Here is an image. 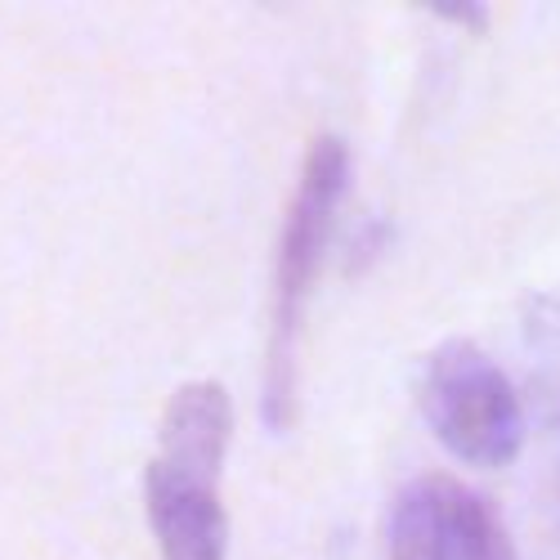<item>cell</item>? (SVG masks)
<instances>
[{
	"mask_svg": "<svg viewBox=\"0 0 560 560\" xmlns=\"http://www.w3.org/2000/svg\"><path fill=\"white\" fill-rule=\"evenodd\" d=\"M350 189V153L337 135L310 144L296 194L278 238L273 265V314H269V359H265V422L283 431L296 408V346L305 328V305L318 283L341 198Z\"/></svg>",
	"mask_w": 560,
	"mask_h": 560,
	"instance_id": "obj_1",
	"label": "cell"
},
{
	"mask_svg": "<svg viewBox=\"0 0 560 560\" xmlns=\"http://www.w3.org/2000/svg\"><path fill=\"white\" fill-rule=\"evenodd\" d=\"M427 427L466 466L498 471L525 448V408L506 372L476 341H444L422 363L417 382Z\"/></svg>",
	"mask_w": 560,
	"mask_h": 560,
	"instance_id": "obj_2",
	"label": "cell"
},
{
	"mask_svg": "<svg viewBox=\"0 0 560 560\" xmlns=\"http://www.w3.org/2000/svg\"><path fill=\"white\" fill-rule=\"evenodd\" d=\"M390 560H516L498 506L453 476L412 480L390 506Z\"/></svg>",
	"mask_w": 560,
	"mask_h": 560,
	"instance_id": "obj_3",
	"label": "cell"
},
{
	"mask_svg": "<svg viewBox=\"0 0 560 560\" xmlns=\"http://www.w3.org/2000/svg\"><path fill=\"white\" fill-rule=\"evenodd\" d=\"M144 511L162 547V560L229 556V516L220 502V480L179 471V466L153 457L144 471Z\"/></svg>",
	"mask_w": 560,
	"mask_h": 560,
	"instance_id": "obj_4",
	"label": "cell"
},
{
	"mask_svg": "<svg viewBox=\"0 0 560 560\" xmlns=\"http://www.w3.org/2000/svg\"><path fill=\"white\" fill-rule=\"evenodd\" d=\"M233 440V399L220 382H189L179 386L162 412L158 427V462L179 471L220 480L224 453Z\"/></svg>",
	"mask_w": 560,
	"mask_h": 560,
	"instance_id": "obj_5",
	"label": "cell"
},
{
	"mask_svg": "<svg viewBox=\"0 0 560 560\" xmlns=\"http://www.w3.org/2000/svg\"><path fill=\"white\" fill-rule=\"evenodd\" d=\"M547 422H551V457H556V493H560V390L551 395V412H547Z\"/></svg>",
	"mask_w": 560,
	"mask_h": 560,
	"instance_id": "obj_6",
	"label": "cell"
},
{
	"mask_svg": "<svg viewBox=\"0 0 560 560\" xmlns=\"http://www.w3.org/2000/svg\"><path fill=\"white\" fill-rule=\"evenodd\" d=\"M435 14H448V19H462V23H485V5H444V0H435V5H431Z\"/></svg>",
	"mask_w": 560,
	"mask_h": 560,
	"instance_id": "obj_7",
	"label": "cell"
}]
</instances>
